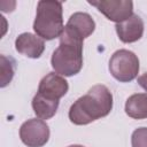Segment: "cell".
<instances>
[{
    "instance_id": "8fae6325",
    "label": "cell",
    "mask_w": 147,
    "mask_h": 147,
    "mask_svg": "<svg viewBox=\"0 0 147 147\" xmlns=\"http://www.w3.org/2000/svg\"><path fill=\"white\" fill-rule=\"evenodd\" d=\"M59 103H60L59 100L47 99L37 92L32 99V109L38 118L49 119L56 114Z\"/></svg>"
},
{
    "instance_id": "3957f363",
    "label": "cell",
    "mask_w": 147,
    "mask_h": 147,
    "mask_svg": "<svg viewBox=\"0 0 147 147\" xmlns=\"http://www.w3.org/2000/svg\"><path fill=\"white\" fill-rule=\"evenodd\" d=\"M33 30L44 40H53L60 37L64 30L62 2L41 0L37 5Z\"/></svg>"
},
{
    "instance_id": "4fadbf2b",
    "label": "cell",
    "mask_w": 147,
    "mask_h": 147,
    "mask_svg": "<svg viewBox=\"0 0 147 147\" xmlns=\"http://www.w3.org/2000/svg\"><path fill=\"white\" fill-rule=\"evenodd\" d=\"M0 86L6 87L13 79L15 74V62L11 57L0 55Z\"/></svg>"
},
{
    "instance_id": "5b68a950",
    "label": "cell",
    "mask_w": 147,
    "mask_h": 147,
    "mask_svg": "<svg viewBox=\"0 0 147 147\" xmlns=\"http://www.w3.org/2000/svg\"><path fill=\"white\" fill-rule=\"evenodd\" d=\"M49 126L40 118H30L20 127V138L28 147H42L49 140Z\"/></svg>"
},
{
    "instance_id": "5bb4252c",
    "label": "cell",
    "mask_w": 147,
    "mask_h": 147,
    "mask_svg": "<svg viewBox=\"0 0 147 147\" xmlns=\"http://www.w3.org/2000/svg\"><path fill=\"white\" fill-rule=\"evenodd\" d=\"M132 147H147V127H138L131 136Z\"/></svg>"
},
{
    "instance_id": "277c9868",
    "label": "cell",
    "mask_w": 147,
    "mask_h": 147,
    "mask_svg": "<svg viewBox=\"0 0 147 147\" xmlns=\"http://www.w3.org/2000/svg\"><path fill=\"white\" fill-rule=\"evenodd\" d=\"M108 68L116 80L129 83L137 78L139 74V59L131 51L118 49L110 56Z\"/></svg>"
},
{
    "instance_id": "2e32d148",
    "label": "cell",
    "mask_w": 147,
    "mask_h": 147,
    "mask_svg": "<svg viewBox=\"0 0 147 147\" xmlns=\"http://www.w3.org/2000/svg\"><path fill=\"white\" fill-rule=\"evenodd\" d=\"M68 147H84V146H82V145H70Z\"/></svg>"
},
{
    "instance_id": "6da1fadb",
    "label": "cell",
    "mask_w": 147,
    "mask_h": 147,
    "mask_svg": "<svg viewBox=\"0 0 147 147\" xmlns=\"http://www.w3.org/2000/svg\"><path fill=\"white\" fill-rule=\"evenodd\" d=\"M113 109V94L102 84L92 86L69 109V119L76 125H86L107 116Z\"/></svg>"
},
{
    "instance_id": "30bf717a",
    "label": "cell",
    "mask_w": 147,
    "mask_h": 147,
    "mask_svg": "<svg viewBox=\"0 0 147 147\" xmlns=\"http://www.w3.org/2000/svg\"><path fill=\"white\" fill-rule=\"evenodd\" d=\"M16 51L30 59H39L45 51L44 39L38 37L37 34L24 32L21 33L15 40Z\"/></svg>"
},
{
    "instance_id": "52a82bcc",
    "label": "cell",
    "mask_w": 147,
    "mask_h": 147,
    "mask_svg": "<svg viewBox=\"0 0 147 147\" xmlns=\"http://www.w3.org/2000/svg\"><path fill=\"white\" fill-rule=\"evenodd\" d=\"M69 84L63 76L56 72H48L41 78L38 86V93L51 100H59L67 94Z\"/></svg>"
},
{
    "instance_id": "8992f818",
    "label": "cell",
    "mask_w": 147,
    "mask_h": 147,
    "mask_svg": "<svg viewBox=\"0 0 147 147\" xmlns=\"http://www.w3.org/2000/svg\"><path fill=\"white\" fill-rule=\"evenodd\" d=\"M109 21L121 23L133 15V2L130 0H98L87 1Z\"/></svg>"
},
{
    "instance_id": "9c48e42d",
    "label": "cell",
    "mask_w": 147,
    "mask_h": 147,
    "mask_svg": "<svg viewBox=\"0 0 147 147\" xmlns=\"http://www.w3.org/2000/svg\"><path fill=\"white\" fill-rule=\"evenodd\" d=\"M115 29L121 41L125 44H131L138 41L142 37L145 26L142 18L139 15L133 14L127 20L117 23L115 25Z\"/></svg>"
},
{
    "instance_id": "7c38bea8",
    "label": "cell",
    "mask_w": 147,
    "mask_h": 147,
    "mask_svg": "<svg viewBox=\"0 0 147 147\" xmlns=\"http://www.w3.org/2000/svg\"><path fill=\"white\" fill-rule=\"evenodd\" d=\"M125 113L134 119L147 118V93H136L129 96L125 102Z\"/></svg>"
},
{
    "instance_id": "ba28073f",
    "label": "cell",
    "mask_w": 147,
    "mask_h": 147,
    "mask_svg": "<svg viewBox=\"0 0 147 147\" xmlns=\"http://www.w3.org/2000/svg\"><path fill=\"white\" fill-rule=\"evenodd\" d=\"M94 30L95 22L92 18V16L87 13L77 11L69 17L63 31L72 37L84 40L87 37H90L94 32Z\"/></svg>"
},
{
    "instance_id": "7a4b0ae2",
    "label": "cell",
    "mask_w": 147,
    "mask_h": 147,
    "mask_svg": "<svg viewBox=\"0 0 147 147\" xmlns=\"http://www.w3.org/2000/svg\"><path fill=\"white\" fill-rule=\"evenodd\" d=\"M83 41L67 32L60 36V45L53 52L51 64L54 72L71 77L77 75L83 68Z\"/></svg>"
},
{
    "instance_id": "9a60e30c",
    "label": "cell",
    "mask_w": 147,
    "mask_h": 147,
    "mask_svg": "<svg viewBox=\"0 0 147 147\" xmlns=\"http://www.w3.org/2000/svg\"><path fill=\"white\" fill-rule=\"evenodd\" d=\"M138 84L147 92V72H145L138 77Z\"/></svg>"
}]
</instances>
